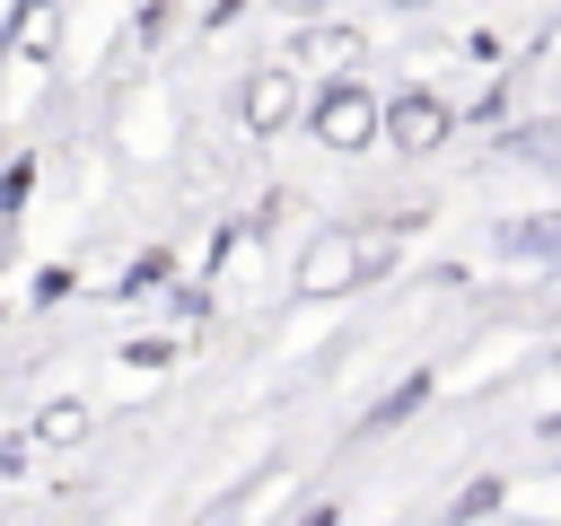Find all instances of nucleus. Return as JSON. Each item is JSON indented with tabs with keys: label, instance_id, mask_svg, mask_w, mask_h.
<instances>
[{
	"label": "nucleus",
	"instance_id": "4468645a",
	"mask_svg": "<svg viewBox=\"0 0 561 526\" xmlns=\"http://www.w3.org/2000/svg\"><path fill=\"white\" fill-rule=\"evenodd\" d=\"M508 149H517V158H543V167H561V123H552V132H517Z\"/></svg>",
	"mask_w": 561,
	"mask_h": 526
},
{
	"label": "nucleus",
	"instance_id": "9b49d317",
	"mask_svg": "<svg viewBox=\"0 0 561 526\" xmlns=\"http://www.w3.org/2000/svg\"><path fill=\"white\" fill-rule=\"evenodd\" d=\"M500 500H508V491H500V473H482L473 491H456V500H447V517H500Z\"/></svg>",
	"mask_w": 561,
	"mask_h": 526
},
{
	"label": "nucleus",
	"instance_id": "f257e3e1",
	"mask_svg": "<svg viewBox=\"0 0 561 526\" xmlns=\"http://www.w3.org/2000/svg\"><path fill=\"white\" fill-rule=\"evenodd\" d=\"M307 132H316L324 149H342V158H351V149H368V140H377V96H368L351 70H333V79L316 88V105H307Z\"/></svg>",
	"mask_w": 561,
	"mask_h": 526
},
{
	"label": "nucleus",
	"instance_id": "f03ea898",
	"mask_svg": "<svg viewBox=\"0 0 561 526\" xmlns=\"http://www.w3.org/2000/svg\"><path fill=\"white\" fill-rule=\"evenodd\" d=\"M377 132H386V149L421 158V149H438V140L456 132V114H447L430 88H403V96H386V105H377Z\"/></svg>",
	"mask_w": 561,
	"mask_h": 526
},
{
	"label": "nucleus",
	"instance_id": "9d476101",
	"mask_svg": "<svg viewBox=\"0 0 561 526\" xmlns=\"http://www.w3.org/2000/svg\"><path fill=\"white\" fill-rule=\"evenodd\" d=\"M167 272H175V254H140V263L114 281V298H149V289H167Z\"/></svg>",
	"mask_w": 561,
	"mask_h": 526
},
{
	"label": "nucleus",
	"instance_id": "20e7f679",
	"mask_svg": "<svg viewBox=\"0 0 561 526\" xmlns=\"http://www.w3.org/2000/svg\"><path fill=\"white\" fill-rule=\"evenodd\" d=\"M359 281V263H351V228H324L307 254H298V289L307 298H333V289H351Z\"/></svg>",
	"mask_w": 561,
	"mask_h": 526
},
{
	"label": "nucleus",
	"instance_id": "dca6fc26",
	"mask_svg": "<svg viewBox=\"0 0 561 526\" xmlns=\"http://www.w3.org/2000/svg\"><path fill=\"white\" fill-rule=\"evenodd\" d=\"M53 298H70V263H53V272H35V307H53Z\"/></svg>",
	"mask_w": 561,
	"mask_h": 526
},
{
	"label": "nucleus",
	"instance_id": "2eb2a0df",
	"mask_svg": "<svg viewBox=\"0 0 561 526\" xmlns=\"http://www.w3.org/2000/svg\"><path fill=\"white\" fill-rule=\"evenodd\" d=\"M26 456H35V430H18V438H0V482H18V473H26Z\"/></svg>",
	"mask_w": 561,
	"mask_h": 526
},
{
	"label": "nucleus",
	"instance_id": "ddd939ff",
	"mask_svg": "<svg viewBox=\"0 0 561 526\" xmlns=\"http://www.w3.org/2000/svg\"><path fill=\"white\" fill-rule=\"evenodd\" d=\"M26 193H35V158H9V175H0V210L18 219V210H26Z\"/></svg>",
	"mask_w": 561,
	"mask_h": 526
},
{
	"label": "nucleus",
	"instance_id": "1a4fd4ad",
	"mask_svg": "<svg viewBox=\"0 0 561 526\" xmlns=\"http://www.w3.org/2000/svg\"><path fill=\"white\" fill-rule=\"evenodd\" d=\"M394 254H403V228H351V263H359V281L394 272Z\"/></svg>",
	"mask_w": 561,
	"mask_h": 526
},
{
	"label": "nucleus",
	"instance_id": "a211bd4d",
	"mask_svg": "<svg viewBox=\"0 0 561 526\" xmlns=\"http://www.w3.org/2000/svg\"><path fill=\"white\" fill-rule=\"evenodd\" d=\"M394 9H430V0H394Z\"/></svg>",
	"mask_w": 561,
	"mask_h": 526
},
{
	"label": "nucleus",
	"instance_id": "7ed1b4c3",
	"mask_svg": "<svg viewBox=\"0 0 561 526\" xmlns=\"http://www.w3.org/2000/svg\"><path fill=\"white\" fill-rule=\"evenodd\" d=\"M237 114H245V132H280V123L298 114V70H289V61H263V70L237 88Z\"/></svg>",
	"mask_w": 561,
	"mask_h": 526
},
{
	"label": "nucleus",
	"instance_id": "f8f14e48",
	"mask_svg": "<svg viewBox=\"0 0 561 526\" xmlns=\"http://www.w3.org/2000/svg\"><path fill=\"white\" fill-rule=\"evenodd\" d=\"M175 351H184L175 333H140V342H123V359H131V368H175Z\"/></svg>",
	"mask_w": 561,
	"mask_h": 526
},
{
	"label": "nucleus",
	"instance_id": "f3484780",
	"mask_svg": "<svg viewBox=\"0 0 561 526\" xmlns=\"http://www.w3.org/2000/svg\"><path fill=\"white\" fill-rule=\"evenodd\" d=\"M280 9H298V18H307V9H324V0H280Z\"/></svg>",
	"mask_w": 561,
	"mask_h": 526
},
{
	"label": "nucleus",
	"instance_id": "39448f33",
	"mask_svg": "<svg viewBox=\"0 0 561 526\" xmlns=\"http://www.w3.org/2000/svg\"><path fill=\"white\" fill-rule=\"evenodd\" d=\"M491 245H500V254H517V263H561V210L500 219V228H491Z\"/></svg>",
	"mask_w": 561,
	"mask_h": 526
},
{
	"label": "nucleus",
	"instance_id": "6e6552de",
	"mask_svg": "<svg viewBox=\"0 0 561 526\" xmlns=\"http://www.w3.org/2000/svg\"><path fill=\"white\" fill-rule=\"evenodd\" d=\"M88 430H96V421H88V403H79V395H61V403H44V412H35V447H79Z\"/></svg>",
	"mask_w": 561,
	"mask_h": 526
},
{
	"label": "nucleus",
	"instance_id": "0eeeda50",
	"mask_svg": "<svg viewBox=\"0 0 561 526\" xmlns=\"http://www.w3.org/2000/svg\"><path fill=\"white\" fill-rule=\"evenodd\" d=\"M359 53H368V44H359V26H307L289 61H316V70H351Z\"/></svg>",
	"mask_w": 561,
	"mask_h": 526
},
{
	"label": "nucleus",
	"instance_id": "423d86ee",
	"mask_svg": "<svg viewBox=\"0 0 561 526\" xmlns=\"http://www.w3.org/2000/svg\"><path fill=\"white\" fill-rule=\"evenodd\" d=\"M430 386H438V377H430V368H412V377H403L394 395H377V403L359 412V438H377V430H403V421H412V412L430 403Z\"/></svg>",
	"mask_w": 561,
	"mask_h": 526
}]
</instances>
